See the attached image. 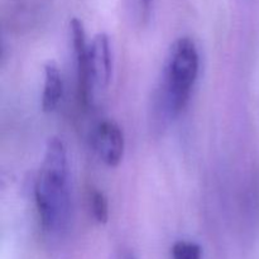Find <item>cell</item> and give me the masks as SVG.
I'll return each instance as SVG.
<instances>
[{
	"mask_svg": "<svg viewBox=\"0 0 259 259\" xmlns=\"http://www.w3.org/2000/svg\"><path fill=\"white\" fill-rule=\"evenodd\" d=\"M35 205L46 233H56L70 214V180L67 152L57 137L48 139L34 186Z\"/></svg>",
	"mask_w": 259,
	"mask_h": 259,
	"instance_id": "1",
	"label": "cell"
},
{
	"mask_svg": "<svg viewBox=\"0 0 259 259\" xmlns=\"http://www.w3.org/2000/svg\"><path fill=\"white\" fill-rule=\"evenodd\" d=\"M199 52L190 37H181L169 51L166 68L164 95L169 113L177 115L189 103L199 75Z\"/></svg>",
	"mask_w": 259,
	"mask_h": 259,
	"instance_id": "2",
	"label": "cell"
},
{
	"mask_svg": "<svg viewBox=\"0 0 259 259\" xmlns=\"http://www.w3.org/2000/svg\"><path fill=\"white\" fill-rule=\"evenodd\" d=\"M71 37H72L73 52L77 66V88L80 100L85 106L93 100V77L90 70V46L86 42V33L82 22L72 18L70 22Z\"/></svg>",
	"mask_w": 259,
	"mask_h": 259,
	"instance_id": "3",
	"label": "cell"
},
{
	"mask_svg": "<svg viewBox=\"0 0 259 259\" xmlns=\"http://www.w3.org/2000/svg\"><path fill=\"white\" fill-rule=\"evenodd\" d=\"M94 147L101 161L109 167H116L124 156V133L111 119L100 121L94 133Z\"/></svg>",
	"mask_w": 259,
	"mask_h": 259,
	"instance_id": "4",
	"label": "cell"
},
{
	"mask_svg": "<svg viewBox=\"0 0 259 259\" xmlns=\"http://www.w3.org/2000/svg\"><path fill=\"white\" fill-rule=\"evenodd\" d=\"M90 70L94 86L108 88L113 73L110 40L106 33H98L90 45Z\"/></svg>",
	"mask_w": 259,
	"mask_h": 259,
	"instance_id": "5",
	"label": "cell"
},
{
	"mask_svg": "<svg viewBox=\"0 0 259 259\" xmlns=\"http://www.w3.org/2000/svg\"><path fill=\"white\" fill-rule=\"evenodd\" d=\"M63 94V82L60 68L53 61L45 66V83L42 93V110L51 113L57 108Z\"/></svg>",
	"mask_w": 259,
	"mask_h": 259,
	"instance_id": "6",
	"label": "cell"
},
{
	"mask_svg": "<svg viewBox=\"0 0 259 259\" xmlns=\"http://www.w3.org/2000/svg\"><path fill=\"white\" fill-rule=\"evenodd\" d=\"M89 204H90L93 217L99 224H106L109 220V204L108 199L100 190L93 189L89 196Z\"/></svg>",
	"mask_w": 259,
	"mask_h": 259,
	"instance_id": "7",
	"label": "cell"
},
{
	"mask_svg": "<svg viewBox=\"0 0 259 259\" xmlns=\"http://www.w3.org/2000/svg\"><path fill=\"white\" fill-rule=\"evenodd\" d=\"M201 247L197 243L179 240L172 247L174 259H201Z\"/></svg>",
	"mask_w": 259,
	"mask_h": 259,
	"instance_id": "8",
	"label": "cell"
},
{
	"mask_svg": "<svg viewBox=\"0 0 259 259\" xmlns=\"http://www.w3.org/2000/svg\"><path fill=\"white\" fill-rule=\"evenodd\" d=\"M142 4H143V7L146 8V9H148L149 7H151V4L153 3V0H141Z\"/></svg>",
	"mask_w": 259,
	"mask_h": 259,
	"instance_id": "9",
	"label": "cell"
},
{
	"mask_svg": "<svg viewBox=\"0 0 259 259\" xmlns=\"http://www.w3.org/2000/svg\"><path fill=\"white\" fill-rule=\"evenodd\" d=\"M123 259H136V258H134L133 254H131V253H128V254L124 255Z\"/></svg>",
	"mask_w": 259,
	"mask_h": 259,
	"instance_id": "10",
	"label": "cell"
}]
</instances>
